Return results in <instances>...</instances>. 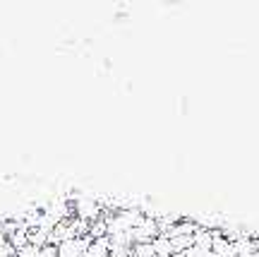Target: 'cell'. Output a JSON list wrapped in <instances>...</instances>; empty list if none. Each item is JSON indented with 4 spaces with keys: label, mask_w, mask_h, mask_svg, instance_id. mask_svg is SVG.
I'll return each instance as SVG.
<instances>
[{
    "label": "cell",
    "mask_w": 259,
    "mask_h": 257,
    "mask_svg": "<svg viewBox=\"0 0 259 257\" xmlns=\"http://www.w3.org/2000/svg\"><path fill=\"white\" fill-rule=\"evenodd\" d=\"M72 214H74V219H79V221H84V224L92 226L94 221L101 219V202L94 200V197H89V195H74L72 197Z\"/></svg>",
    "instance_id": "6da1fadb"
},
{
    "label": "cell",
    "mask_w": 259,
    "mask_h": 257,
    "mask_svg": "<svg viewBox=\"0 0 259 257\" xmlns=\"http://www.w3.org/2000/svg\"><path fill=\"white\" fill-rule=\"evenodd\" d=\"M161 236V231H158V221L151 219L144 214V219L139 221L137 229H132V243L135 245H142V243H151V240Z\"/></svg>",
    "instance_id": "7a4b0ae2"
},
{
    "label": "cell",
    "mask_w": 259,
    "mask_h": 257,
    "mask_svg": "<svg viewBox=\"0 0 259 257\" xmlns=\"http://www.w3.org/2000/svg\"><path fill=\"white\" fill-rule=\"evenodd\" d=\"M82 257H111V240H108V236L94 238L89 243V248L84 250Z\"/></svg>",
    "instance_id": "3957f363"
},
{
    "label": "cell",
    "mask_w": 259,
    "mask_h": 257,
    "mask_svg": "<svg viewBox=\"0 0 259 257\" xmlns=\"http://www.w3.org/2000/svg\"><path fill=\"white\" fill-rule=\"evenodd\" d=\"M151 248H154V252H156L158 257H173V248H170V240H168V236H156V238L151 240Z\"/></svg>",
    "instance_id": "277c9868"
},
{
    "label": "cell",
    "mask_w": 259,
    "mask_h": 257,
    "mask_svg": "<svg viewBox=\"0 0 259 257\" xmlns=\"http://www.w3.org/2000/svg\"><path fill=\"white\" fill-rule=\"evenodd\" d=\"M38 257H58V245H53V243L44 245V248L38 250Z\"/></svg>",
    "instance_id": "5b68a950"
},
{
    "label": "cell",
    "mask_w": 259,
    "mask_h": 257,
    "mask_svg": "<svg viewBox=\"0 0 259 257\" xmlns=\"http://www.w3.org/2000/svg\"><path fill=\"white\" fill-rule=\"evenodd\" d=\"M0 257H15V250L10 248L8 240H0Z\"/></svg>",
    "instance_id": "8992f818"
},
{
    "label": "cell",
    "mask_w": 259,
    "mask_h": 257,
    "mask_svg": "<svg viewBox=\"0 0 259 257\" xmlns=\"http://www.w3.org/2000/svg\"><path fill=\"white\" fill-rule=\"evenodd\" d=\"M213 257H216V255H213Z\"/></svg>",
    "instance_id": "52a82bcc"
}]
</instances>
